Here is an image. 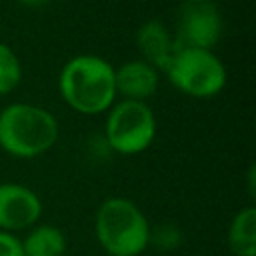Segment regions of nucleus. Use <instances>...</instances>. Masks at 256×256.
<instances>
[{"instance_id": "nucleus-9", "label": "nucleus", "mask_w": 256, "mask_h": 256, "mask_svg": "<svg viewBox=\"0 0 256 256\" xmlns=\"http://www.w3.org/2000/svg\"><path fill=\"white\" fill-rule=\"evenodd\" d=\"M114 84H116V94L124 96V100L146 102L158 90L160 72L142 58L128 60L118 68H114Z\"/></svg>"}, {"instance_id": "nucleus-5", "label": "nucleus", "mask_w": 256, "mask_h": 256, "mask_svg": "<svg viewBox=\"0 0 256 256\" xmlns=\"http://www.w3.org/2000/svg\"><path fill=\"white\" fill-rule=\"evenodd\" d=\"M156 138V116L148 102H114L104 122V142L122 156L144 152Z\"/></svg>"}, {"instance_id": "nucleus-2", "label": "nucleus", "mask_w": 256, "mask_h": 256, "mask_svg": "<svg viewBox=\"0 0 256 256\" xmlns=\"http://www.w3.org/2000/svg\"><path fill=\"white\" fill-rule=\"evenodd\" d=\"M58 120L30 102H12L0 110V148L14 158H36L58 140Z\"/></svg>"}, {"instance_id": "nucleus-7", "label": "nucleus", "mask_w": 256, "mask_h": 256, "mask_svg": "<svg viewBox=\"0 0 256 256\" xmlns=\"http://www.w3.org/2000/svg\"><path fill=\"white\" fill-rule=\"evenodd\" d=\"M42 214V200L38 194L18 182L0 184V230L16 232L26 230Z\"/></svg>"}, {"instance_id": "nucleus-8", "label": "nucleus", "mask_w": 256, "mask_h": 256, "mask_svg": "<svg viewBox=\"0 0 256 256\" xmlns=\"http://www.w3.org/2000/svg\"><path fill=\"white\" fill-rule=\"evenodd\" d=\"M136 46L142 54V60L152 64L158 72H166L172 58L180 50V44L174 32L160 20H144L136 32Z\"/></svg>"}, {"instance_id": "nucleus-3", "label": "nucleus", "mask_w": 256, "mask_h": 256, "mask_svg": "<svg viewBox=\"0 0 256 256\" xmlns=\"http://www.w3.org/2000/svg\"><path fill=\"white\" fill-rule=\"evenodd\" d=\"M100 246L110 256H138L150 244V224L144 212L128 198H106L94 218Z\"/></svg>"}, {"instance_id": "nucleus-1", "label": "nucleus", "mask_w": 256, "mask_h": 256, "mask_svg": "<svg viewBox=\"0 0 256 256\" xmlns=\"http://www.w3.org/2000/svg\"><path fill=\"white\" fill-rule=\"evenodd\" d=\"M58 92L76 112L94 116L108 112L116 102L114 66L96 54L72 56L58 74Z\"/></svg>"}, {"instance_id": "nucleus-11", "label": "nucleus", "mask_w": 256, "mask_h": 256, "mask_svg": "<svg viewBox=\"0 0 256 256\" xmlns=\"http://www.w3.org/2000/svg\"><path fill=\"white\" fill-rule=\"evenodd\" d=\"M22 242L24 256H64L66 236L58 226L42 224L28 232Z\"/></svg>"}, {"instance_id": "nucleus-6", "label": "nucleus", "mask_w": 256, "mask_h": 256, "mask_svg": "<svg viewBox=\"0 0 256 256\" xmlns=\"http://www.w3.org/2000/svg\"><path fill=\"white\" fill-rule=\"evenodd\" d=\"M176 40L180 46L212 50L222 36V14L214 0H184L176 16Z\"/></svg>"}, {"instance_id": "nucleus-13", "label": "nucleus", "mask_w": 256, "mask_h": 256, "mask_svg": "<svg viewBox=\"0 0 256 256\" xmlns=\"http://www.w3.org/2000/svg\"><path fill=\"white\" fill-rule=\"evenodd\" d=\"M0 256H24L22 242L14 234L0 230Z\"/></svg>"}, {"instance_id": "nucleus-12", "label": "nucleus", "mask_w": 256, "mask_h": 256, "mask_svg": "<svg viewBox=\"0 0 256 256\" xmlns=\"http://www.w3.org/2000/svg\"><path fill=\"white\" fill-rule=\"evenodd\" d=\"M22 80V64L16 52L0 42V96L10 94Z\"/></svg>"}, {"instance_id": "nucleus-14", "label": "nucleus", "mask_w": 256, "mask_h": 256, "mask_svg": "<svg viewBox=\"0 0 256 256\" xmlns=\"http://www.w3.org/2000/svg\"><path fill=\"white\" fill-rule=\"evenodd\" d=\"M22 6H28V8H36V6H42V4H46L48 0H18Z\"/></svg>"}, {"instance_id": "nucleus-10", "label": "nucleus", "mask_w": 256, "mask_h": 256, "mask_svg": "<svg viewBox=\"0 0 256 256\" xmlns=\"http://www.w3.org/2000/svg\"><path fill=\"white\" fill-rule=\"evenodd\" d=\"M228 248L234 256H256V208L246 206L236 212L228 226Z\"/></svg>"}, {"instance_id": "nucleus-4", "label": "nucleus", "mask_w": 256, "mask_h": 256, "mask_svg": "<svg viewBox=\"0 0 256 256\" xmlns=\"http://www.w3.org/2000/svg\"><path fill=\"white\" fill-rule=\"evenodd\" d=\"M164 74L176 90L192 98H214L228 80L224 62L212 50L190 46H180Z\"/></svg>"}]
</instances>
